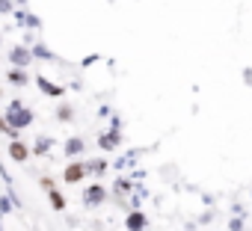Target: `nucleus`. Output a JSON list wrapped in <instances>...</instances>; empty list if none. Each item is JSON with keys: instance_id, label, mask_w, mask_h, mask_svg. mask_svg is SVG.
Instances as JSON below:
<instances>
[{"instance_id": "ddd939ff", "label": "nucleus", "mask_w": 252, "mask_h": 231, "mask_svg": "<svg viewBox=\"0 0 252 231\" xmlns=\"http://www.w3.org/2000/svg\"><path fill=\"white\" fill-rule=\"evenodd\" d=\"M119 143H122V137H119V131H116V128H113V131H107V134H101V137H98V145H101V148H104V151H113V148H116V145H119Z\"/></svg>"}, {"instance_id": "412c9836", "label": "nucleus", "mask_w": 252, "mask_h": 231, "mask_svg": "<svg viewBox=\"0 0 252 231\" xmlns=\"http://www.w3.org/2000/svg\"><path fill=\"white\" fill-rule=\"evenodd\" d=\"M0 231H3V225H0Z\"/></svg>"}, {"instance_id": "f8f14e48", "label": "nucleus", "mask_w": 252, "mask_h": 231, "mask_svg": "<svg viewBox=\"0 0 252 231\" xmlns=\"http://www.w3.org/2000/svg\"><path fill=\"white\" fill-rule=\"evenodd\" d=\"M51 148H54V137H36V143L30 145V154H36V157H45Z\"/></svg>"}, {"instance_id": "f03ea898", "label": "nucleus", "mask_w": 252, "mask_h": 231, "mask_svg": "<svg viewBox=\"0 0 252 231\" xmlns=\"http://www.w3.org/2000/svg\"><path fill=\"white\" fill-rule=\"evenodd\" d=\"M80 202H83V207H101V204L107 202V187H104V184H98V181H92V184L83 190Z\"/></svg>"}, {"instance_id": "1a4fd4ad", "label": "nucleus", "mask_w": 252, "mask_h": 231, "mask_svg": "<svg viewBox=\"0 0 252 231\" xmlns=\"http://www.w3.org/2000/svg\"><path fill=\"white\" fill-rule=\"evenodd\" d=\"M63 151H65V157H80V154L86 151L83 137H68V140H65V145H63Z\"/></svg>"}, {"instance_id": "dca6fc26", "label": "nucleus", "mask_w": 252, "mask_h": 231, "mask_svg": "<svg viewBox=\"0 0 252 231\" xmlns=\"http://www.w3.org/2000/svg\"><path fill=\"white\" fill-rule=\"evenodd\" d=\"M0 134H3L6 140H18V137H21V131H15V128H9V125H6L3 113H0Z\"/></svg>"}, {"instance_id": "9d476101", "label": "nucleus", "mask_w": 252, "mask_h": 231, "mask_svg": "<svg viewBox=\"0 0 252 231\" xmlns=\"http://www.w3.org/2000/svg\"><path fill=\"white\" fill-rule=\"evenodd\" d=\"M125 225H128V231H146V228H149V219H146V213L134 210V213H128Z\"/></svg>"}, {"instance_id": "423d86ee", "label": "nucleus", "mask_w": 252, "mask_h": 231, "mask_svg": "<svg viewBox=\"0 0 252 231\" xmlns=\"http://www.w3.org/2000/svg\"><path fill=\"white\" fill-rule=\"evenodd\" d=\"M12 18L21 24V27H30V30H42V21H39V15H33V12H27L24 6H18V9H12Z\"/></svg>"}, {"instance_id": "aec40b11", "label": "nucleus", "mask_w": 252, "mask_h": 231, "mask_svg": "<svg viewBox=\"0 0 252 231\" xmlns=\"http://www.w3.org/2000/svg\"><path fill=\"white\" fill-rule=\"evenodd\" d=\"M0 98H3V89H0Z\"/></svg>"}, {"instance_id": "f3484780", "label": "nucleus", "mask_w": 252, "mask_h": 231, "mask_svg": "<svg viewBox=\"0 0 252 231\" xmlns=\"http://www.w3.org/2000/svg\"><path fill=\"white\" fill-rule=\"evenodd\" d=\"M9 210H15L12 199H9V196H0V213H9Z\"/></svg>"}, {"instance_id": "39448f33", "label": "nucleus", "mask_w": 252, "mask_h": 231, "mask_svg": "<svg viewBox=\"0 0 252 231\" xmlns=\"http://www.w3.org/2000/svg\"><path fill=\"white\" fill-rule=\"evenodd\" d=\"M36 86H39V92H42V95H48V98H63V95H65V86H60V83L48 80L45 74H36Z\"/></svg>"}, {"instance_id": "a211bd4d", "label": "nucleus", "mask_w": 252, "mask_h": 231, "mask_svg": "<svg viewBox=\"0 0 252 231\" xmlns=\"http://www.w3.org/2000/svg\"><path fill=\"white\" fill-rule=\"evenodd\" d=\"M12 9H15L12 0H0V15H12Z\"/></svg>"}, {"instance_id": "7ed1b4c3", "label": "nucleus", "mask_w": 252, "mask_h": 231, "mask_svg": "<svg viewBox=\"0 0 252 231\" xmlns=\"http://www.w3.org/2000/svg\"><path fill=\"white\" fill-rule=\"evenodd\" d=\"M86 175H89V169H86L83 160H71V163L63 169V181H65V184H80Z\"/></svg>"}, {"instance_id": "0eeeda50", "label": "nucleus", "mask_w": 252, "mask_h": 231, "mask_svg": "<svg viewBox=\"0 0 252 231\" xmlns=\"http://www.w3.org/2000/svg\"><path fill=\"white\" fill-rule=\"evenodd\" d=\"M30 54H33V59H42V62H54V65H60V62H63V59H60L48 45H42V42L30 45Z\"/></svg>"}, {"instance_id": "4468645a", "label": "nucleus", "mask_w": 252, "mask_h": 231, "mask_svg": "<svg viewBox=\"0 0 252 231\" xmlns=\"http://www.w3.org/2000/svg\"><path fill=\"white\" fill-rule=\"evenodd\" d=\"M48 202H51V207H54L57 213H60V210H65V204H68V202H65V196H63L57 187H51V190H48Z\"/></svg>"}, {"instance_id": "6e6552de", "label": "nucleus", "mask_w": 252, "mask_h": 231, "mask_svg": "<svg viewBox=\"0 0 252 231\" xmlns=\"http://www.w3.org/2000/svg\"><path fill=\"white\" fill-rule=\"evenodd\" d=\"M9 157H12L15 163H27V160H30V145L21 143V137H18V140H9Z\"/></svg>"}, {"instance_id": "20e7f679", "label": "nucleus", "mask_w": 252, "mask_h": 231, "mask_svg": "<svg viewBox=\"0 0 252 231\" xmlns=\"http://www.w3.org/2000/svg\"><path fill=\"white\" fill-rule=\"evenodd\" d=\"M9 62L15 68H27L33 62V54H30V45H12L9 48Z\"/></svg>"}, {"instance_id": "9b49d317", "label": "nucleus", "mask_w": 252, "mask_h": 231, "mask_svg": "<svg viewBox=\"0 0 252 231\" xmlns=\"http://www.w3.org/2000/svg\"><path fill=\"white\" fill-rule=\"evenodd\" d=\"M6 83H12V86H27L30 83V74H27V68H9L6 71Z\"/></svg>"}, {"instance_id": "2eb2a0df", "label": "nucleus", "mask_w": 252, "mask_h": 231, "mask_svg": "<svg viewBox=\"0 0 252 231\" xmlns=\"http://www.w3.org/2000/svg\"><path fill=\"white\" fill-rule=\"evenodd\" d=\"M57 122H74V107L71 104H60L57 107Z\"/></svg>"}, {"instance_id": "6ab92c4d", "label": "nucleus", "mask_w": 252, "mask_h": 231, "mask_svg": "<svg viewBox=\"0 0 252 231\" xmlns=\"http://www.w3.org/2000/svg\"><path fill=\"white\" fill-rule=\"evenodd\" d=\"M12 3H18V6H27V0H12Z\"/></svg>"}, {"instance_id": "f257e3e1", "label": "nucleus", "mask_w": 252, "mask_h": 231, "mask_svg": "<svg viewBox=\"0 0 252 231\" xmlns=\"http://www.w3.org/2000/svg\"><path fill=\"white\" fill-rule=\"evenodd\" d=\"M3 119H6V125L9 128H15V131H27L33 122H36V110H30L24 101H12L6 110H3Z\"/></svg>"}]
</instances>
